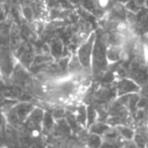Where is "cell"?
I'll return each mask as SVG.
<instances>
[{
	"label": "cell",
	"mask_w": 148,
	"mask_h": 148,
	"mask_svg": "<svg viewBox=\"0 0 148 148\" xmlns=\"http://www.w3.org/2000/svg\"><path fill=\"white\" fill-rule=\"evenodd\" d=\"M106 50H107V44L105 40L101 38L97 39V37L92 53V59H91V74L95 76L103 74V72L107 71L109 62L107 59Z\"/></svg>",
	"instance_id": "6da1fadb"
},
{
	"label": "cell",
	"mask_w": 148,
	"mask_h": 148,
	"mask_svg": "<svg viewBox=\"0 0 148 148\" xmlns=\"http://www.w3.org/2000/svg\"><path fill=\"white\" fill-rule=\"evenodd\" d=\"M97 33L95 32H91L84 40L80 43L76 50V55L77 59L81 63V65L86 69L87 71L91 72V59H92V53L93 49H95V40H97Z\"/></svg>",
	"instance_id": "7a4b0ae2"
},
{
	"label": "cell",
	"mask_w": 148,
	"mask_h": 148,
	"mask_svg": "<svg viewBox=\"0 0 148 148\" xmlns=\"http://www.w3.org/2000/svg\"><path fill=\"white\" fill-rule=\"evenodd\" d=\"M35 108L31 101H16L8 111L5 112L7 123L12 125H23Z\"/></svg>",
	"instance_id": "3957f363"
},
{
	"label": "cell",
	"mask_w": 148,
	"mask_h": 148,
	"mask_svg": "<svg viewBox=\"0 0 148 148\" xmlns=\"http://www.w3.org/2000/svg\"><path fill=\"white\" fill-rule=\"evenodd\" d=\"M115 88L117 97H121V95L141 91L140 84L131 77H121V78L117 79L115 82Z\"/></svg>",
	"instance_id": "277c9868"
},
{
	"label": "cell",
	"mask_w": 148,
	"mask_h": 148,
	"mask_svg": "<svg viewBox=\"0 0 148 148\" xmlns=\"http://www.w3.org/2000/svg\"><path fill=\"white\" fill-rule=\"evenodd\" d=\"M45 112V110L40 107H35L33 109L25 122V125L31 132L36 134L42 133V123H43Z\"/></svg>",
	"instance_id": "5b68a950"
},
{
	"label": "cell",
	"mask_w": 148,
	"mask_h": 148,
	"mask_svg": "<svg viewBox=\"0 0 148 148\" xmlns=\"http://www.w3.org/2000/svg\"><path fill=\"white\" fill-rule=\"evenodd\" d=\"M122 105H124L127 110L129 111L130 115L132 117H135L136 113L138 111V103L140 101V92H133V93H129V95H121V97H116Z\"/></svg>",
	"instance_id": "8992f818"
},
{
	"label": "cell",
	"mask_w": 148,
	"mask_h": 148,
	"mask_svg": "<svg viewBox=\"0 0 148 148\" xmlns=\"http://www.w3.org/2000/svg\"><path fill=\"white\" fill-rule=\"evenodd\" d=\"M106 53H107V59L109 64H114L123 61L128 56V52L124 49L123 46L118 45H107Z\"/></svg>",
	"instance_id": "52a82bcc"
},
{
	"label": "cell",
	"mask_w": 148,
	"mask_h": 148,
	"mask_svg": "<svg viewBox=\"0 0 148 148\" xmlns=\"http://www.w3.org/2000/svg\"><path fill=\"white\" fill-rule=\"evenodd\" d=\"M115 128L117 129L120 137H121L124 141H132V140L134 139V136H135V134H136V131H135V129L132 128L130 125L122 124V125H119Z\"/></svg>",
	"instance_id": "ba28073f"
},
{
	"label": "cell",
	"mask_w": 148,
	"mask_h": 148,
	"mask_svg": "<svg viewBox=\"0 0 148 148\" xmlns=\"http://www.w3.org/2000/svg\"><path fill=\"white\" fill-rule=\"evenodd\" d=\"M74 115L76 117V120L78 122V124L83 128V129H86L87 126V106L82 103V105H79L76 108L75 112H74Z\"/></svg>",
	"instance_id": "9c48e42d"
},
{
	"label": "cell",
	"mask_w": 148,
	"mask_h": 148,
	"mask_svg": "<svg viewBox=\"0 0 148 148\" xmlns=\"http://www.w3.org/2000/svg\"><path fill=\"white\" fill-rule=\"evenodd\" d=\"M64 50L63 43L61 42L60 39H54L49 43V54L54 58V59H58L62 56Z\"/></svg>",
	"instance_id": "30bf717a"
},
{
	"label": "cell",
	"mask_w": 148,
	"mask_h": 148,
	"mask_svg": "<svg viewBox=\"0 0 148 148\" xmlns=\"http://www.w3.org/2000/svg\"><path fill=\"white\" fill-rule=\"evenodd\" d=\"M112 128V126H110L107 122H101V121H95V123H92L88 128V132L95 134H99L101 136H103L110 129Z\"/></svg>",
	"instance_id": "8fae6325"
},
{
	"label": "cell",
	"mask_w": 148,
	"mask_h": 148,
	"mask_svg": "<svg viewBox=\"0 0 148 148\" xmlns=\"http://www.w3.org/2000/svg\"><path fill=\"white\" fill-rule=\"evenodd\" d=\"M56 125V120L53 117L52 113L49 112H45V116H44L43 123H42V132L45 134H48L53 130V128Z\"/></svg>",
	"instance_id": "7c38bea8"
},
{
	"label": "cell",
	"mask_w": 148,
	"mask_h": 148,
	"mask_svg": "<svg viewBox=\"0 0 148 148\" xmlns=\"http://www.w3.org/2000/svg\"><path fill=\"white\" fill-rule=\"evenodd\" d=\"M86 145L88 147L92 148H99L103 145V136L99 135V134L90 133L88 132V135L86 137Z\"/></svg>",
	"instance_id": "4fadbf2b"
},
{
	"label": "cell",
	"mask_w": 148,
	"mask_h": 148,
	"mask_svg": "<svg viewBox=\"0 0 148 148\" xmlns=\"http://www.w3.org/2000/svg\"><path fill=\"white\" fill-rule=\"evenodd\" d=\"M99 120V112L91 106H87V126L86 129L91 125L92 123H95V121Z\"/></svg>",
	"instance_id": "5bb4252c"
},
{
	"label": "cell",
	"mask_w": 148,
	"mask_h": 148,
	"mask_svg": "<svg viewBox=\"0 0 148 148\" xmlns=\"http://www.w3.org/2000/svg\"><path fill=\"white\" fill-rule=\"evenodd\" d=\"M146 141H147V140H146L145 138H144L143 136L141 135V134H137V133H136L135 136H134L133 142L135 143L136 146H139V147H145V146L147 145Z\"/></svg>",
	"instance_id": "9a60e30c"
},
{
	"label": "cell",
	"mask_w": 148,
	"mask_h": 148,
	"mask_svg": "<svg viewBox=\"0 0 148 148\" xmlns=\"http://www.w3.org/2000/svg\"><path fill=\"white\" fill-rule=\"evenodd\" d=\"M6 123H7V120H6V117H5V114H4V112L1 110V108H0V132L5 130V125H6Z\"/></svg>",
	"instance_id": "2e32d148"
},
{
	"label": "cell",
	"mask_w": 148,
	"mask_h": 148,
	"mask_svg": "<svg viewBox=\"0 0 148 148\" xmlns=\"http://www.w3.org/2000/svg\"><path fill=\"white\" fill-rule=\"evenodd\" d=\"M23 14H25V18H27V19H32V18H33V17H34V10H32L31 7H29V6L23 7Z\"/></svg>",
	"instance_id": "e0dca14e"
}]
</instances>
